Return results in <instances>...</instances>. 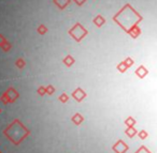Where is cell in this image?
I'll return each instance as SVG.
<instances>
[]
</instances>
